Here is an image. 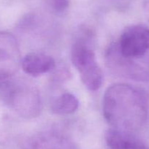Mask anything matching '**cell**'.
I'll use <instances>...</instances> for the list:
<instances>
[{"mask_svg":"<svg viewBox=\"0 0 149 149\" xmlns=\"http://www.w3.org/2000/svg\"><path fill=\"white\" fill-rule=\"evenodd\" d=\"M21 59L17 39L11 33L0 32V82L15 75L20 68Z\"/></svg>","mask_w":149,"mask_h":149,"instance_id":"obj_5","label":"cell"},{"mask_svg":"<svg viewBox=\"0 0 149 149\" xmlns=\"http://www.w3.org/2000/svg\"><path fill=\"white\" fill-rule=\"evenodd\" d=\"M71 61L80 74L83 84L88 90L95 91L102 86L103 76L93 48L92 34L84 30L71 48Z\"/></svg>","mask_w":149,"mask_h":149,"instance_id":"obj_3","label":"cell"},{"mask_svg":"<svg viewBox=\"0 0 149 149\" xmlns=\"http://www.w3.org/2000/svg\"><path fill=\"white\" fill-rule=\"evenodd\" d=\"M0 96L13 110L25 118L40 114L42 102L39 91L33 85L12 78L0 82Z\"/></svg>","mask_w":149,"mask_h":149,"instance_id":"obj_2","label":"cell"},{"mask_svg":"<svg viewBox=\"0 0 149 149\" xmlns=\"http://www.w3.org/2000/svg\"><path fill=\"white\" fill-rule=\"evenodd\" d=\"M79 105L78 99L74 94L65 92L58 95L53 99L50 109L55 115H70L77 110Z\"/></svg>","mask_w":149,"mask_h":149,"instance_id":"obj_9","label":"cell"},{"mask_svg":"<svg viewBox=\"0 0 149 149\" xmlns=\"http://www.w3.org/2000/svg\"><path fill=\"white\" fill-rule=\"evenodd\" d=\"M148 109L145 92L131 85L115 83L103 96V116L111 128L132 132L144 124Z\"/></svg>","mask_w":149,"mask_h":149,"instance_id":"obj_1","label":"cell"},{"mask_svg":"<svg viewBox=\"0 0 149 149\" xmlns=\"http://www.w3.org/2000/svg\"><path fill=\"white\" fill-rule=\"evenodd\" d=\"M117 46L127 58L143 56L149 50V28L143 24L128 26L122 32Z\"/></svg>","mask_w":149,"mask_h":149,"instance_id":"obj_4","label":"cell"},{"mask_svg":"<svg viewBox=\"0 0 149 149\" xmlns=\"http://www.w3.org/2000/svg\"><path fill=\"white\" fill-rule=\"evenodd\" d=\"M105 140L111 149H149L132 132L111 127L106 131Z\"/></svg>","mask_w":149,"mask_h":149,"instance_id":"obj_8","label":"cell"},{"mask_svg":"<svg viewBox=\"0 0 149 149\" xmlns=\"http://www.w3.org/2000/svg\"><path fill=\"white\" fill-rule=\"evenodd\" d=\"M56 66L51 56L40 52H32L22 58L20 67L29 75L36 77L52 72Z\"/></svg>","mask_w":149,"mask_h":149,"instance_id":"obj_7","label":"cell"},{"mask_svg":"<svg viewBox=\"0 0 149 149\" xmlns=\"http://www.w3.org/2000/svg\"><path fill=\"white\" fill-rule=\"evenodd\" d=\"M49 8L57 14L63 13L69 6V0H45Z\"/></svg>","mask_w":149,"mask_h":149,"instance_id":"obj_10","label":"cell"},{"mask_svg":"<svg viewBox=\"0 0 149 149\" xmlns=\"http://www.w3.org/2000/svg\"><path fill=\"white\" fill-rule=\"evenodd\" d=\"M22 149H78L70 137L55 131H45L28 137Z\"/></svg>","mask_w":149,"mask_h":149,"instance_id":"obj_6","label":"cell"}]
</instances>
